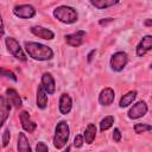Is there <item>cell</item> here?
Masks as SVG:
<instances>
[{"label": "cell", "mask_w": 152, "mask_h": 152, "mask_svg": "<svg viewBox=\"0 0 152 152\" xmlns=\"http://www.w3.org/2000/svg\"><path fill=\"white\" fill-rule=\"evenodd\" d=\"M113 139H114V141H116V142H119V141L121 140V132H120L119 128H114V132H113Z\"/></svg>", "instance_id": "28"}, {"label": "cell", "mask_w": 152, "mask_h": 152, "mask_svg": "<svg viewBox=\"0 0 152 152\" xmlns=\"http://www.w3.org/2000/svg\"><path fill=\"white\" fill-rule=\"evenodd\" d=\"M19 119H20L21 127H23V128H24L26 132L32 133V132H33V131L37 128V124H36V122H33V121L31 120L30 114H28L26 110L20 112V114H19Z\"/></svg>", "instance_id": "9"}, {"label": "cell", "mask_w": 152, "mask_h": 152, "mask_svg": "<svg viewBox=\"0 0 152 152\" xmlns=\"http://www.w3.org/2000/svg\"><path fill=\"white\" fill-rule=\"evenodd\" d=\"M71 107H72V101H71V97L68 95V94H62L61 95V99H59V112L64 115H66L68 113H70L71 110Z\"/></svg>", "instance_id": "14"}, {"label": "cell", "mask_w": 152, "mask_h": 152, "mask_svg": "<svg viewBox=\"0 0 152 152\" xmlns=\"http://www.w3.org/2000/svg\"><path fill=\"white\" fill-rule=\"evenodd\" d=\"M135 97H137V91H135V90L128 91L127 94H125V95H124V96L120 99L119 106H120L121 108H124V107H127V106L132 104V102L135 100Z\"/></svg>", "instance_id": "20"}, {"label": "cell", "mask_w": 152, "mask_h": 152, "mask_svg": "<svg viewBox=\"0 0 152 152\" xmlns=\"http://www.w3.org/2000/svg\"><path fill=\"white\" fill-rule=\"evenodd\" d=\"M10 137H11L10 129H5L4 133H2V146H4V147H6V146L8 145V142H10Z\"/></svg>", "instance_id": "25"}, {"label": "cell", "mask_w": 152, "mask_h": 152, "mask_svg": "<svg viewBox=\"0 0 152 152\" xmlns=\"http://www.w3.org/2000/svg\"><path fill=\"white\" fill-rule=\"evenodd\" d=\"M127 62H128L127 53L124 52V51H118L110 58V68H112V70L119 72V71L124 70V68L126 66Z\"/></svg>", "instance_id": "5"}, {"label": "cell", "mask_w": 152, "mask_h": 152, "mask_svg": "<svg viewBox=\"0 0 152 152\" xmlns=\"http://www.w3.org/2000/svg\"><path fill=\"white\" fill-rule=\"evenodd\" d=\"M114 90L112 88H104L101 90L100 95H99V102L102 104V106H109L113 103L114 101Z\"/></svg>", "instance_id": "11"}, {"label": "cell", "mask_w": 152, "mask_h": 152, "mask_svg": "<svg viewBox=\"0 0 152 152\" xmlns=\"http://www.w3.org/2000/svg\"><path fill=\"white\" fill-rule=\"evenodd\" d=\"M145 25H147V26H152V19H147V20L145 21Z\"/></svg>", "instance_id": "31"}, {"label": "cell", "mask_w": 152, "mask_h": 152, "mask_svg": "<svg viewBox=\"0 0 152 152\" xmlns=\"http://www.w3.org/2000/svg\"><path fill=\"white\" fill-rule=\"evenodd\" d=\"M42 86L45 89V91L48 94H53L55 89H56V84H55V80L52 77V75L50 72H44L42 76Z\"/></svg>", "instance_id": "12"}, {"label": "cell", "mask_w": 152, "mask_h": 152, "mask_svg": "<svg viewBox=\"0 0 152 152\" xmlns=\"http://www.w3.org/2000/svg\"><path fill=\"white\" fill-rule=\"evenodd\" d=\"M113 20V18H106L104 20H100V25H106L107 23H110Z\"/></svg>", "instance_id": "30"}, {"label": "cell", "mask_w": 152, "mask_h": 152, "mask_svg": "<svg viewBox=\"0 0 152 152\" xmlns=\"http://www.w3.org/2000/svg\"><path fill=\"white\" fill-rule=\"evenodd\" d=\"M53 15L56 19L64 24H72L77 21V12L70 6H58L53 10Z\"/></svg>", "instance_id": "3"}, {"label": "cell", "mask_w": 152, "mask_h": 152, "mask_svg": "<svg viewBox=\"0 0 152 152\" xmlns=\"http://www.w3.org/2000/svg\"><path fill=\"white\" fill-rule=\"evenodd\" d=\"M5 43H6L7 50H8L17 59H19V61H21V62H26L27 58H26V56H25V53H24L21 46L19 45V43H18L14 38L7 37V38H5Z\"/></svg>", "instance_id": "4"}, {"label": "cell", "mask_w": 152, "mask_h": 152, "mask_svg": "<svg viewBox=\"0 0 152 152\" xmlns=\"http://www.w3.org/2000/svg\"><path fill=\"white\" fill-rule=\"evenodd\" d=\"M30 31L34 36H37L39 38H43V39H46V40L53 39V37H55V34H53V32L51 30L45 28V27H42V26H33V27L30 28Z\"/></svg>", "instance_id": "13"}, {"label": "cell", "mask_w": 152, "mask_h": 152, "mask_svg": "<svg viewBox=\"0 0 152 152\" xmlns=\"http://www.w3.org/2000/svg\"><path fill=\"white\" fill-rule=\"evenodd\" d=\"M25 50L28 53L30 57L37 61H49L53 57V51L40 43H34V42H26L25 43Z\"/></svg>", "instance_id": "1"}, {"label": "cell", "mask_w": 152, "mask_h": 152, "mask_svg": "<svg viewBox=\"0 0 152 152\" xmlns=\"http://www.w3.org/2000/svg\"><path fill=\"white\" fill-rule=\"evenodd\" d=\"M95 53H96V50H91V51L88 53V62H91V59H93V57H94Z\"/></svg>", "instance_id": "29"}, {"label": "cell", "mask_w": 152, "mask_h": 152, "mask_svg": "<svg viewBox=\"0 0 152 152\" xmlns=\"http://www.w3.org/2000/svg\"><path fill=\"white\" fill-rule=\"evenodd\" d=\"M147 113V104L144 101H139L135 104H133L131 107V109L128 110V118L129 119H139L141 116H144Z\"/></svg>", "instance_id": "7"}, {"label": "cell", "mask_w": 152, "mask_h": 152, "mask_svg": "<svg viewBox=\"0 0 152 152\" xmlns=\"http://www.w3.org/2000/svg\"><path fill=\"white\" fill-rule=\"evenodd\" d=\"M18 152H32L28 140L24 133H19L18 135Z\"/></svg>", "instance_id": "18"}, {"label": "cell", "mask_w": 152, "mask_h": 152, "mask_svg": "<svg viewBox=\"0 0 152 152\" xmlns=\"http://www.w3.org/2000/svg\"><path fill=\"white\" fill-rule=\"evenodd\" d=\"M95 135H96V127L94 124H89L84 131V134H83V138H84V141L87 144H93L94 139H95Z\"/></svg>", "instance_id": "19"}, {"label": "cell", "mask_w": 152, "mask_h": 152, "mask_svg": "<svg viewBox=\"0 0 152 152\" xmlns=\"http://www.w3.org/2000/svg\"><path fill=\"white\" fill-rule=\"evenodd\" d=\"M151 129H152V126L151 125H147V124H135L134 125V131L138 134H141V133L147 132V131H151Z\"/></svg>", "instance_id": "23"}, {"label": "cell", "mask_w": 152, "mask_h": 152, "mask_svg": "<svg viewBox=\"0 0 152 152\" xmlns=\"http://www.w3.org/2000/svg\"><path fill=\"white\" fill-rule=\"evenodd\" d=\"M63 152H70V147H66V148H65Z\"/></svg>", "instance_id": "32"}, {"label": "cell", "mask_w": 152, "mask_h": 152, "mask_svg": "<svg viewBox=\"0 0 152 152\" xmlns=\"http://www.w3.org/2000/svg\"><path fill=\"white\" fill-rule=\"evenodd\" d=\"M36 152H49V148H48V146L45 145V142L39 141V142L36 145Z\"/></svg>", "instance_id": "27"}, {"label": "cell", "mask_w": 152, "mask_h": 152, "mask_svg": "<svg viewBox=\"0 0 152 152\" xmlns=\"http://www.w3.org/2000/svg\"><path fill=\"white\" fill-rule=\"evenodd\" d=\"M113 124H114V116L108 115V116H106L104 119L101 120V122H100V129L102 132L103 131H107L108 128H110L113 126Z\"/></svg>", "instance_id": "22"}, {"label": "cell", "mask_w": 152, "mask_h": 152, "mask_svg": "<svg viewBox=\"0 0 152 152\" xmlns=\"http://www.w3.org/2000/svg\"><path fill=\"white\" fill-rule=\"evenodd\" d=\"M1 75H2V76H5V77H7V78H11V80H12V81H14V82H17V77H15V75H14L12 71L6 70L5 68H2V69H1Z\"/></svg>", "instance_id": "24"}, {"label": "cell", "mask_w": 152, "mask_h": 152, "mask_svg": "<svg viewBox=\"0 0 152 152\" xmlns=\"http://www.w3.org/2000/svg\"><path fill=\"white\" fill-rule=\"evenodd\" d=\"M150 50H152V36L147 34L144 36L139 42V44L137 45V55L141 57Z\"/></svg>", "instance_id": "10"}, {"label": "cell", "mask_w": 152, "mask_h": 152, "mask_svg": "<svg viewBox=\"0 0 152 152\" xmlns=\"http://www.w3.org/2000/svg\"><path fill=\"white\" fill-rule=\"evenodd\" d=\"M46 104H48V93L40 84L37 89V106H38V108L44 109L46 107Z\"/></svg>", "instance_id": "16"}, {"label": "cell", "mask_w": 152, "mask_h": 152, "mask_svg": "<svg viewBox=\"0 0 152 152\" xmlns=\"http://www.w3.org/2000/svg\"><path fill=\"white\" fill-rule=\"evenodd\" d=\"M151 69H152V64H151Z\"/></svg>", "instance_id": "33"}, {"label": "cell", "mask_w": 152, "mask_h": 152, "mask_svg": "<svg viewBox=\"0 0 152 152\" xmlns=\"http://www.w3.org/2000/svg\"><path fill=\"white\" fill-rule=\"evenodd\" d=\"M86 37V32L80 30V31H76L74 33H70V34H66L64 38H65V43L70 46H80L82 43H83V39Z\"/></svg>", "instance_id": "8"}, {"label": "cell", "mask_w": 152, "mask_h": 152, "mask_svg": "<svg viewBox=\"0 0 152 152\" xmlns=\"http://www.w3.org/2000/svg\"><path fill=\"white\" fill-rule=\"evenodd\" d=\"M6 95H7V99H8L11 104H13L15 108L21 107V99H20L19 94L17 93V90H14L12 88H8L6 90Z\"/></svg>", "instance_id": "17"}, {"label": "cell", "mask_w": 152, "mask_h": 152, "mask_svg": "<svg viewBox=\"0 0 152 152\" xmlns=\"http://www.w3.org/2000/svg\"><path fill=\"white\" fill-rule=\"evenodd\" d=\"M83 142H84V138H83L82 135L77 134V135L75 137V139H74V146L77 147V148H80V147H82Z\"/></svg>", "instance_id": "26"}, {"label": "cell", "mask_w": 152, "mask_h": 152, "mask_svg": "<svg viewBox=\"0 0 152 152\" xmlns=\"http://www.w3.org/2000/svg\"><path fill=\"white\" fill-rule=\"evenodd\" d=\"M90 4L93 6H95L96 8H99V10H103V8H107V7L116 5L118 0H91Z\"/></svg>", "instance_id": "21"}, {"label": "cell", "mask_w": 152, "mask_h": 152, "mask_svg": "<svg viewBox=\"0 0 152 152\" xmlns=\"http://www.w3.org/2000/svg\"><path fill=\"white\" fill-rule=\"evenodd\" d=\"M10 110H11V104H10V101L6 100L5 96H1L0 97V113H1V126L5 124L8 114H10Z\"/></svg>", "instance_id": "15"}, {"label": "cell", "mask_w": 152, "mask_h": 152, "mask_svg": "<svg viewBox=\"0 0 152 152\" xmlns=\"http://www.w3.org/2000/svg\"><path fill=\"white\" fill-rule=\"evenodd\" d=\"M13 13L19 17V18H23V19H30L32 17L36 15V10L33 6L31 5H18L13 8Z\"/></svg>", "instance_id": "6"}, {"label": "cell", "mask_w": 152, "mask_h": 152, "mask_svg": "<svg viewBox=\"0 0 152 152\" xmlns=\"http://www.w3.org/2000/svg\"><path fill=\"white\" fill-rule=\"evenodd\" d=\"M69 140V126L65 121H59L55 128L53 146L56 148H63Z\"/></svg>", "instance_id": "2"}]
</instances>
